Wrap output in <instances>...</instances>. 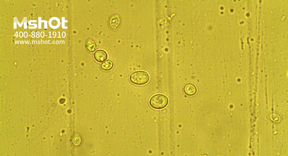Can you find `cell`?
<instances>
[{
    "label": "cell",
    "mask_w": 288,
    "mask_h": 156,
    "mask_svg": "<svg viewBox=\"0 0 288 156\" xmlns=\"http://www.w3.org/2000/svg\"><path fill=\"white\" fill-rule=\"evenodd\" d=\"M150 76L148 73L144 71H139L132 73L129 76V80L133 84L137 85H143L149 81Z\"/></svg>",
    "instance_id": "6da1fadb"
},
{
    "label": "cell",
    "mask_w": 288,
    "mask_h": 156,
    "mask_svg": "<svg viewBox=\"0 0 288 156\" xmlns=\"http://www.w3.org/2000/svg\"><path fill=\"white\" fill-rule=\"evenodd\" d=\"M85 47L89 51L93 52L97 49V45L94 41L91 39H89L86 42Z\"/></svg>",
    "instance_id": "8992f818"
},
{
    "label": "cell",
    "mask_w": 288,
    "mask_h": 156,
    "mask_svg": "<svg viewBox=\"0 0 288 156\" xmlns=\"http://www.w3.org/2000/svg\"><path fill=\"white\" fill-rule=\"evenodd\" d=\"M183 90L185 94L189 96H192L196 93L197 90L196 86L193 84L188 83L183 87Z\"/></svg>",
    "instance_id": "5b68a950"
},
{
    "label": "cell",
    "mask_w": 288,
    "mask_h": 156,
    "mask_svg": "<svg viewBox=\"0 0 288 156\" xmlns=\"http://www.w3.org/2000/svg\"><path fill=\"white\" fill-rule=\"evenodd\" d=\"M114 66V63L111 60H107L101 63V68L103 70L108 71L111 70Z\"/></svg>",
    "instance_id": "52a82bcc"
},
{
    "label": "cell",
    "mask_w": 288,
    "mask_h": 156,
    "mask_svg": "<svg viewBox=\"0 0 288 156\" xmlns=\"http://www.w3.org/2000/svg\"><path fill=\"white\" fill-rule=\"evenodd\" d=\"M72 142L75 146H78L81 143V139L80 136L78 134H75L72 139Z\"/></svg>",
    "instance_id": "ba28073f"
},
{
    "label": "cell",
    "mask_w": 288,
    "mask_h": 156,
    "mask_svg": "<svg viewBox=\"0 0 288 156\" xmlns=\"http://www.w3.org/2000/svg\"><path fill=\"white\" fill-rule=\"evenodd\" d=\"M121 22V19L120 16L117 14H114L110 18L109 24L111 29L115 30L119 27Z\"/></svg>",
    "instance_id": "3957f363"
},
{
    "label": "cell",
    "mask_w": 288,
    "mask_h": 156,
    "mask_svg": "<svg viewBox=\"0 0 288 156\" xmlns=\"http://www.w3.org/2000/svg\"><path fill=\"white\" fill-rule=\"evenodd\" d=\"M107 54L106 52L101 49L96 51L94 54L95 59L99 62H102L106 60L107 58Z\"/></svg>",
    "instance_id": "277c9868"
},
{
    "label": "cell",
    "mask_w": 288,
    "mask_h": 156,
    "mask_svg": "<svg viewBox=\"0 0 288 156\" xmlns=\"http://www.w3.org/2000/svg\"><path fill=\"white\" fill-rule=\"evenodd\" d=\"M168 103V99L165 95L157 94L153 95L149 100V104L152 108L161 109L166 107Z\"/></svg>",
    "instance_id": "7a4b0ae2"
}]
</instances>
